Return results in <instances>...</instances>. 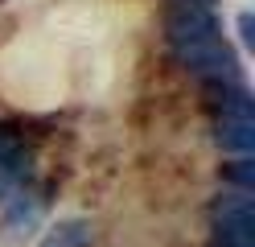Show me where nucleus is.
<instances>
[{"instance_id": "5", "label": "nucleus", "mask_w": 255, "mask_h": 247, "mask_svg": "<svg viewBox=\"0 0 255 247\" xmlns=\"http://www.w3.org/2000/svg\"><path fill=\"white\" fill-rule=\"evenodd\" d=\"M29 177H33V153H29L25 136L17 128L0 124V202L25 190Z\"/></svg>"}, {"instance_id": "1", "label": "nucleus", "mask_w": 255, "mask_h": 247, "mask_svg": "<svg viewBox=\"0 0 255 247\" xmlns=\"http://www.w3.org/2000/svg\"><path fill=\"white\" fill-rule=\"evenodd\" d=\"M165 41L173 62L206 87H239L243 82L239 58L222 37V25L210 4H173L165 12Z\"/></svg>"}, {"instance_id": "8", "label": "nucleus", "mask_w": 255, "mask_h": 247, "mask_svg": "<svg viewBox=\"0 0 255 247\" xmlns=\"http://www.w3.org/2000/svg\"><path fill=\"white\" fill-rule=\"evenodd\" d=\"M239 41H243L247 49L255 45V16L251 12H239Z\"/></svg>"}, {"instance_id": "6", "label": "nucleus", "mask_w": 255, "mask_h": 247, "mask_svg": "<svg viewBox=\"0 0 255 247\" xmlns=\"http://www.w3.org/2000/svg\"><path fill=\"white\" fill-rule=\"evenodd\" d=\"M41 247H91V227L83 219H62L45 231Z\"/></svg>"}, {"instance_id": "7", "label": "nucleus", "mask_w": 255, "mask_h": 247, "mask_svg": "<svg viewBox=\"0 0 255 247\" xmlns=\"http://www.w3.org/2000/svg\"><path fill=\"white\" fill-rule=\"evenodd\" d=\"M222 186L239 194H255V161L251 157H231L222 165Z\"/></svg>"}, {"instance_id": "3", "label": "nucleus", "mask_w": 255, "mask_h": 247, "mask_svg": "<svg viewBox=\"0 0 255 247\" xmlns=\"http://www.w3.org/2000/svg\"><path fill=\"white\" fill-rule=\"evenodd\" d=\"M210 247H255V198L222 190L210 202Z\"/></svg>"}, {"instance_id": "4", "label": "nucleus", "mask_w": 255, "mask_h": 247, "mask_svg": "<svg viewBox=\"0 0 255 247\" xmlns=\"http://www.w3.org/2000/svg\"><path fill=\"white\" fill-rule=\"evenodd\" d=\"M41 219H45V198L33 186H25L12 198H4L0 202V239H4V247H21L25 239H33Z\"/></svg>"}, {"instance_id": "9", "label": "nucleus", "mask_w": 255, "mask_h": 247, "mask_svg": "<svg viewBox=\"0 0 255 247\" xmlns=\"http://www.w3.org/2000/svg\"><path fill=\"white\" fill-rule=\"evenodd\" d=\"M173 4H210V0H173Z\"/></svg>"}, {"instance_id": "2", "label": "nucleus", "mask_w": 255, "mask_h": 247, "mask_svg": "<svg viewBox=\"0 0 255 247\" xmlns=\"http://www.w3.org/2000/svg\"><path fill=\"white\" fill-rule=\"evenodd\" d=\"M214 140L231 157L255 153V99L243 82L239 87H214Z\"/></svg>"}]
</instances>
